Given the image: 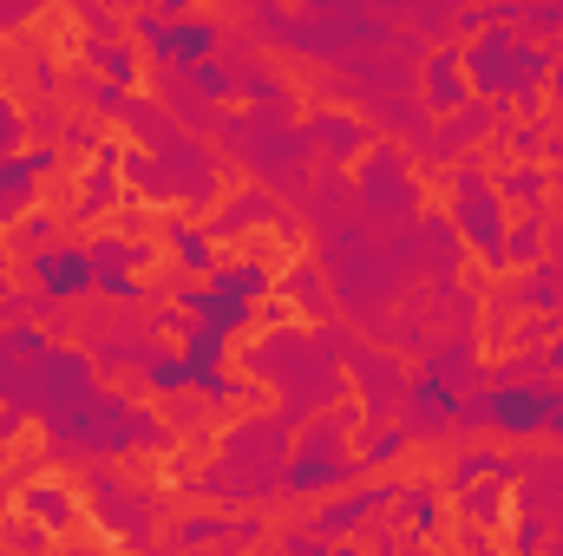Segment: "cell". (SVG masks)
<instances>
[{
	"label": "cell",
	"mask_w": 563,
	"mask_h": 556,
	"mask_svg": "<svg viewBox=\"0 0 563 556\" xmlns=\"http://www.w3.org/2000/svg\"><path fill=\"white\" fill-rule=\"evenodd\" d=\"M354 425H361V407H354V400L321 407V413L295 432V445H288L282 491H288V498H321V491L354 485V478L367 471V465H361V452H354Z\"/></svg>",
	"instance_id": "6da1fadb"
},
{
	"label": "cell",
	"mask_w": 563,
	"mask_h": 556,
	"mask_svg": "<svg viewBox=\"0 0 563 556\" xmlns=\"http://www.w3.org/2000/svg\"><path fill=\"white\" fill-rule=\"evenodd\" d=\"M354 203L374 216V223H420L426 210V177L420 164H413V151L407 144H367L361 157H354Z\"/></svg>",
	"instance_id": "7a4b0ae2"
},
{
	"label": "cell",
	"mask_w": 563,
	"mask_h": 556,
	"mask_svg": "<svg viewBox=\"0 0 563 556\" xmlns=\"http://www.w3.org/2000/svg\"><path fill=\"white\" fill-rule=\"evenodd\" d=\"M452 223H459V236H465V249L498 276L511 256H505V197H498V184H492V170L478 164V157H459L452 170Z\"/></svg>",
	"instance_id": "3957f363"
},
{
	"label": "cell",
	"mask_w": 563,
	"mask_h": 556,
	"mask_svg": "<svg viewBox=\"0 0 563 556\" xmlns=\"http://www.w3.org/2000/svg\"><path fill=\"white\" fill-rule=\"evenodd\" d=\"M250 230H269V236H282V243H301V216H295V210H282L269 184L230 190V197L210 210V236H217V243H243Z\"/></svg>",
	"instance_id": "277c9868"
},
{
	"label": "cell",
	"mask_w": 563,
	"mask_h": 556,
	"mask_svg": "<svg viewBox=\"0 0 563 556\" xmlns=\"http://www.w3.org/2000/svg\"><path fill=\"white\" fill-rule=\"evenodd\" d=\"M347 387H354V407H361L367 419H400V400H407L413 374H407L400 354H387V347H361V354L347 360Z\"/></svg>",
	"instance_id": "5b68a950"
},
{
	"label": "cell",
	"mask_w": 563,
	"mask_h": 556,
	"mask_svg": "<svg viewBox=\"0 0 563 556\" xmlns=\"http://www.w3.org/2000/svg\"><path fill=\"white\" fill-rule=\"evenodd\" d=\"M26 276L53 301H86L99 288V263H92V243H40L26 249Z\"/></svg>",
	"instance_id": "8992f818"
},
{
	"label": "cell",
	"mask_w": 563,
	"mask_h": 556,
	"mask_svg": "<svg viewBox=\"0 0 563 556\" xmlns=\"http://www.w3.org/2000/svg\"><path fill=\"white\" fill-rule=\"evenodd\" d=\"M511 26L505 20H485L478 33H472V46H465V79H472V92H485V99H511L518 92V59H511Z\"/></svg>",
	"instance_id": "52a82bcc"
},
{
	"label": "cell",
	"mask_w": 563,
	"mask_h": 556,
	"mask_svg": "<svg viewBox=\"0 0 563 556\" xmlns=\"http://www.w3.org/2000/svg\"><path fill=\"white\" fill-rule=\"evenodd\" d=\"M400 504V478H354V485H341L321 511H314V531L321 537H347V531H361L367 518H380V511H394Z\"/></svg>",
	"instance_id": "ba28073f"
},
{
	"label": "cell",
	"mask_w": 563,
	"mask_h": 556,
	"mask_svg": "<svg viewBox=\"0 0 563 556\" xmlns=\"http://www.w3.org/2000/svg\"><path fill=\"white\" fill-rule=\"evenodd\" d=\"M86 498H99L106 524H112L119 537H132V544H144V537H151V518L164 511L151 491H125V478H119L112 465H92V471H86Z\"/></svg>",
	"instance_id": "9c48e42d"
},
{
	"label": "cell",
	"mask_w": 563,
	"mask_h": 556,
	"mask_svg": "<svg viewBox=\"0 0 563 556\" xmlns=\"http://www.w3.org/2000/svg\"><path fill=\"white\" fill-rule=\"evenodd\" d=\"M551 413V374L544 380H498L492 387V432L498 438H538Z\"/></svg>",
	"instance_id": "30bf717a"
},
{
	"label": "cell",
	"mask_w": 563,
	"mask_h": 556,
	"mask_svg": "<svg viewBox=\"0 0 563 556\" xmlns=\"http://www.w3.org/2000/svg\"><path fill=\"white\" fill-rule=\"evenodd\" d=\"M452 413H459V387L439 380V374H420L407 387V400H400V425H407L413 445H439L452 432Z\"/></svg>",
	"instance_id": "8fae6325"
},
{
	"label": "cell",
	"mask_w": 563,
	"mask_h": 556,
	"mask_svg": "<svg viewBox=\"0 0 563 556\" xmlns=\"http://www.w3.org/2000/svg\"><path fill=\"white\" fill-rule=\"evenodd\" d=\"M301 132H308V144H314V157H321V164H334V170H347V164L374 144V125H367L361 112H341V105L308 112V119H301Z\"/></svg>",
	"instance_id": "7c38bea8"
},
{
	"label": "cell",
	"mask_w": 563,
	"mask_h": 556,
	"mask_svg": "<svg viewBox=\"0 0 563 556\" xmlns=\"http://www.w3.org/2000/svg\"><path fill=\"white\" fill-rule=\"evenodd\" d=\"M119 151H125V144H99V151H92V170H86L79 197L66 203V223H73V230H86V223H99V216L119 210V197H125V190H119V184H125V177H119Z\"/></svg>",
	"instance_id": "4fadbf2b"
},
{
	"label": "cell",
	"mask_w": 563,
	"mask_h": 556,
	"mask_svg": "<svg viewBox=\"0 0 563 556\" xmlns=\"http://www.w3.org/2000/svg\"><path fill=\"white\" fill-rule=\"evenodd\" d=\"M420 99H426V112L439 119V112H459L465 99H472V79H465V46H432L420 59Z\"/></svg>",
	"instance_id": "5bb4252c"
},
{
	"label": "cell",
	"mask_w": 563,
	"mask_h": 556,
	"mask_svg": "<svg viewBox=\"0 0 563 556\" xmlns=\"http://www.w3.org/2000/svg\"><path fill=\"white\" fill-rule=\"evenodd\" d=\"M465 236H459V223L445 216V210H420V249H413V263H420L432 281H459L465 269Z\"/></svg>",
	"instance_id": "9a60e30c"
},
{
	"label": "cell",
	"mask_w": 563,
	"mask_h": 556,
	"mask_svg": "<svg viewBox=\"0 0 563 556\" xmlns=\"http://www.w3.org/2000/svg\"><path fill=\"white\" fill-rule=\"evenodd\" d=\"M79 59L99 66V73H106L112 86H125V92L144 79V46L132 33H79Z\"/></svg>",
	"instance_id": "2e32d148"
},
{
	"label": "cell",
	"mask_w": 563,
	"mask_h": 556,
	"mask_svg": "<svg viewBox=\"0 0 563 556\" xmlns=\"http://www.w3.org/2000/svg\"><path fill=\"white\" fill-rule=\"evenodd\" d=\"M157 243L170 249V263H177L184 276H210V269L223 263V256H217V236H210V223H190L184 210H170V216H164Z\"/></svg>",
	"instance_id": "e0dca14e"
},
{
	"label": "cell",
	"mask_w": 563,
	"mask_h": 556,
	"mask_svg": "<svg viewBox=\"0 0 563 556\" xmlns=\"http://www.w3.org/2000/svg\"><path fill=\"white\" fill-rule=\"evenodd\" d=\"M492 184H498V197H505V203H518V210H544V197H551L544 157H511V164H498V170H492Z\"/></svg>",
	"instance_id": "ac0fdd59"
},
{
	"label": "cell",
	"mask_w": 563,
	"mask_h": 556,
	"mask_svg": "<svg viewBox=\"0 0 563 556\" xmlns=\"http://www.w3.org/2000/svg\"><path fill=\"white\" fill-rule=\"evenodd\" d=\"M511 301H518L525 314H558L563 308V256H538V263H525V281L511 288Z\"/></svg>",
	"instance_id": "d6986e66"
},
{
	"label": "cell",
	"mask_w": 563,
	"mask_h": 556,
	"mask_svg": "<svg viewBox=\"0 0 563 556\" xmlns=\"http://www.w3.org/2000/svg\"><path fill=\"white\" fill-rule=\"evenodd\" d=\"M20 511L40 518V524H53V531H73V518H79V491L59 485V478H40V485H20Z\"/></svg>",
	"instance_id": "ffe728a7"
},
{
	"label": "cell",
	"mask_w": 563,
	"mask_h": 556,
	"mask_svg": "<svg viewBox=\"0 0 563 556\" xmlns=\"http://www.w3.org/2000/svg\"><path fill=\"white\" fill-rule=\"evenodd\" d=\"M407 445H413V438H407V425H400V419H367V413H361V425H354V452H361V465H367V471H387Z\"/></svg>",
	"instance_id": "44dd1931"
},
{
	"label": "cell",
	"mask_w": 563,
	"mask_h": 556,
	"mask_svg": "<svg viewBox=\"0 0 563 556\" xmlns=\"http://www.w3.org/2000/svg\"><path fill=\"white\" fill-rule=\"evenodd\" d=\"M203 281H217L223 294H243V301L276 294V269H269V256H236V263H217Z\"/></svg>",
	"instance_id": "7402d4cb"
},
{
	"label": "cell",
	"mask_w": 563,
	"mask_h": 556,
	"mask_svg": "<svg viewBox=\"0 0 563 556\" xmlns=\"http://www.w3.org/2000/svg\"><path fill=\"white\" fill-rule=\"evenodd\" d=\"M452 498H459V511H465L472 524L498 531V524H505V511H511V478H472V485H459Z\"/></svg>",
	"instance_id": "603a6c76"
},
{
	"label": "cell",
	"mask_w": 563,
	"mask_h": 556,
	"mask_svg": "<svg viewBox=\"0 0 563 556\" xmlns=\"http://www.w3.org/2000/svg\"><path fill=\"white\" fill-rule=\"evenodd\" d=\"M439 478H413V485H400V504L387 511V518H407L413 524V544H426L432 531H439Z\"/></svg>",
	"instance_id": "cb8c5ba5"
},
{
	"label": "cell",
	"mask_w": 563,
	"mask_h": 556,
	"mask_svg": "<svg viewBox=\"0 0 563 556\" xmlns=\"http://www.w3.org/2000/svg\"><path fill=\"white\" fill-rule=\"evenodd\" d=\"M40 203V177H33V164L13 151V157H0V223H13L20 210H33Z\"/></svg>",
	"instance_id": "d4e9b609"
},
{
	"label": "cell",
	"mask_w": 563,
	"mask_h": 556,
	"mask_svg": "<svg viewBox=\"0 0 563 556\" xmlns=\"http://www.w3.org/2000/svg\"><path fill=\"white\" fill-rule=\"evenodd\" d=\"M282 294H288V308H308L314 321L334 314V301H328V269H321V263H295V269H282Z\"/></svg>",
	"instance_id": "484cf974"
},
{
	"label": "cell",
	"mask_w": 563,
	"mask_h": 556,
	"mask_svg": "<svg viewBox=\"0 0 563 556\" xmlns=\"http://www.w3.org/2000/svg\"><path fill=\"white\" fill-rule=\"evenodd\" d=\"M190 73V86L210 99V105H236L243 99V79H236V66L223 59V53H210V59H197V66H184Z\"/></svg>",
	"instance_id": "4316f807"
},
{
	"label": "cell",
	"mask_w": 563,
	"mask_h": 556,
	"mask_svg": "<svg viewBox=\"0 0 563 556\" xmlns=\"http://www.w3.org/2000/svg\"><path fill=\"white\" fill-rule=\"evenodd\" d=\"M59 230H66V216H59V210H40V203H33V210H20V216L7 223L13 249H20V243H26V249H40V243H59Z\"/></svg>",
	"instance_id": "83f0119b"
},
{
	"label": "cell",
	"mask_w": 563,
	"mask_h": 556,
	"mask_svg": "<svg viewBox=\"0 0 563 556\" xmlns=\"http://www.w3.org/2000/svg\"><path fill=\"white\" fill-rule=\"evenodd\" d=\"M505 256L511 263H538L544 256V210H518V223H505Z\"/></svg>",
	"instance_id": "f1b7e54d"
},
{
	"label": "cell",
	"mask_w": 563,
	"mask_h": 556,
	"mask_svg": "<svg viewBox=\"0 0 563 556\" xmlns=\"http://www.w3.org/2000/svg\"><path fill=\"white\" fill-rule=\"evenodd\" d=\"M314 354H321L328 367H347V360L361 354V334H354L347 321H334V314H321V321H314Z\"/></svg>",
	"instance_id": "f546056e"
},
{
	"label": "cell",
	"mask_w": 563,
	"mask_h": 556,
	"mask_svg": "<svg viewBox=\"0 0 563 556\" xmlns=\"http://www.w3.org/2000/svg\"><path fill=\"white\" fill-rule=\"evenodd\" d=\"M59 7L79 20L73 33H125V13H119L112 0H59Z\"/></svg>",
	"instance_id": "4dcf8cb0"
},
{
	"label": "cell",
	"mask_w": 563,
	"mask_h": 556,
	"mask_svg": "<svg viewBox=\"0 0 563 556\" xmlns=\"http://www.w3.org/2000/svg\"><path fill=\"white\" fill-rule=\"evenodd\" d=\"M170 544H230V518H184L170 524Z\"/></svg>",
	"instance_id": "1f68e13d"
},
{
	"label": "cell",
	"mask_w": 563,
	"mask_h": 556,
	"mask_svg": "<svg viewBox=\"0 0 563 556\" xmlns=\"http://www.w3.org/2000/svg\"><path fill=\"white\" fill-rule=\"evenodd\" d=\"M0 544H7V551H46V544H53V524H40V518L20 511V518L0 531Z\"/></svg>",
	"instance_id": "d6a6232c"
},
{
	"label": "cell",
	"mask_w": 563,
	"mask_h": 556,
	"mask_svg": "<svg viewBox=\"0 0 563 556\" xmlns=\"http://www.w3.org/2000/svg\"><path fill=\"white\" fill-rule=\"evenodd\" d=\"M413 20H420L426 40H445V33L459 26V0H420V7H413Z\"/></svg>",
	"instance_id": "836d02e7"
},
{
	"label": "cell",
	"mask_w": 563,
	"mask_h": 556,
	"mask_svg": "<svg viewBox=\"0 0 563 556\" xmlns=\"http://www.w3.org/2000/svg\"><path fill=\"white\" fill-rule=\"evenodd\" d=\"M59 144H66V151H79V157H92V151H99V125H92V112H66V125H59Z\"/></svg>",
	"instance_id": "e575fe53"
},
{
	"label": "cell",
	"mask_w": 563,
	"mask_h": 556,
	"mask_svg": "<svg viewBox=\"0 0 563 556\" xmlns=\"http://www.w3.org/2000/svg\"><path fill=\"white\" fill-rule=\"evenodd\" d=\"M20 144H26V112L13 99H0V157H13Z\"/></svg>",
	"instance_id": "d590c367"
},
{
	"label": "cell",
	"mask_w": 563,
	"mask_h": 556,
	"mask_svg": "<svg viewBox=\"0 0 563 556\" xmlns=\"http://www.w3.org/2000/svg\"><path fill=\"white\" fill-rule=\"evenodd\" d=\"M59 125H66V112H59L53 99H40V105H26V138H59Z\"/></svg>",
	"instance_id": "8d00e7d4"
},
{
	"label": "cell",
	"mask_w": 563,
	"mask_h": 556,
	"mask_svg": "<svg viewBox=\"0 0 563 556\" xmlns=\"http://www.w3.org/2000/svg\"><path fill=\"white\" fill-rule=\"evenodd\" d=\"M40 13H46V0H0V40L20 33V26H33Z\"/></svg>",
	"instance_id": "74e56055"
},
{
	"label": "cell",
	"mask_w": 563,
	"mask_h": 556,
	"mask_svg": "<svg viewBox=\"0 0 563 556\" xmlns=\"http://www.w3.org/2000/svg\"><path fill=\"white\" fill-rule=\"evenodd\" d=\"M263 537H269L263 511H243V518H230V544H263Z\"/></svg>",
	"instance_id": "f35d334b"
},
{
	"label": "cell",
	"mask_w": 563,
	"mask_h": 556,
	"mask_svg": "<svg viewBox=\"0 0 563 556\" xmlns=\"http://www.w3.org/2000/svg\"><path fill=\"white\" fill-rule=\"evenodd\" d=\"M544 537H551V531H544V518H525V524H518V551H538Z\"/></svg>",
	"instance_id": "ab89813d"
},
{
	"label": "cell",
	"mask_w": 563,
	"mask_h": 556,
	"mask_svg": "<svg viewBox=\"0 0 563 556\" xmlns=\"http://www.w3.org/2000/svg\"><path fill=\"white\" fill-rule=\"evenodd\" d=\"M20 425H26L20 407H0V445H7V438H20Z\"/></svg>",
	"instance_id": "60d3db41"
},
{
	"label": "cell",
	"mask_w": 563,
	"mask_h": 556,
	"mask_svg": "<svg viewBox=\"0 0 563 556\" xmlns=\"http://www.w3.org/2000/svg\"><path fill=\"white\" fill-rule=\"evenodd\" d=\"M151 7H157L164 20H190V13H197V0H151Z\"/></svg>",
	"instance_id": "b9f144b4"
},
{
	"label": "cell",
	"mask_w": 563,
	"mask_h": 556,
	"mask_svg": "<svg viewBox=\"0 0 563 556\" xmlns=\"http://www.w3.org/2000/svg\"><path fill=\"white\" fill-rule=\"evenodd\" d=\"M544 367H551V380H563V334H551V347H544Z\"/></svg>",
	"instance_id": "7bdbcfd3"
},
{
	"label": "cell",
	"mask_w": 563,
	"mask_h": 556,
	"mask_svg": "<svg viewBox=\"0 0 563 556\" xmlns=\"http://www.w3.org/2000/svg\"><path fill=\"white\" fill-rule=\"evenodd\" d=\"M544 256H563V216L558 223H544Z\"/></svg>",
	"instance_id": "ee69618b"
}]
</instances>
